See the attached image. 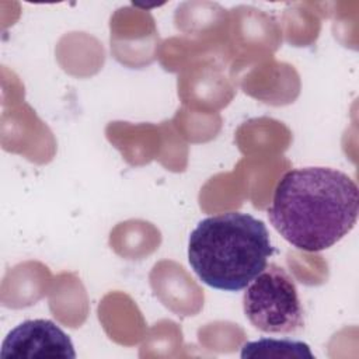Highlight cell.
Wrapping results in <instances>:
<instances>
[{"label":"cell","instance_id":"7a4b0ae2","mask_svg":"<svg viewBox=\"0 0 359 359\" xmlns=\"http://www.w3.org/2000/svg\"><path fill=\"white\" fill-rule=\"evenodd\" d=\"M265 223L250 213L227 212L198 223L188 240V262L208 286L240 292L273 254Z\"/></svg>","mask_w":359,"mask_h":359},{"label":"cell","instance_id":"5b68a950","mask_svg":"<svg viewBox=\"0 0 359 359\" xmlns=\"http://www.w3.org/2000/svg\"><path fill=\"white\" fill-rule=\"evenodd\" d=\"M240 356L243 359L254 358H296V359H314L310 346L306 342L294 339H272L262 338L258 341L245 342L241 346Z\"/></svg>","mask_w":359,"mask_h":359},{"label":"cell","instance_id":"277c9868","mask_svg":"<svg viewBox=\"0 0 359 359\" xmlns=\"http://www.w3.org/2000/svg\"><path fill=\"white\" fill-rule=\"evenodd\" d=\"M1 358H62L74 359L70 337L53 321L27 320L13 328L3 341Z\"/></svg>","mask_w":359,"mask_h":359},{"label":"cell","instance_id":"6da1fadb","mask_svg":"<svg viewBox=\"0 0 359 359\" xmlns=\"http://www.w3.org/2000/svg\"><path fill=\"white\" fill-rule=\"evenodd\" d=\"M359 189L345 172L328 167L294 168L279 180L268 216L275 230L307 252L327 250L355 226Z\"/></svg>","mask_w":359,"mask_h":359},{"label":"cell","instance_id":"3957f363","mask_svg":"<svg viewBox=\"0 0 359 359\" xmlns=\"http://www.w3.org/2000/svg\"><path fill=\"white\" fill-rule=\"evenodd\" d=\"M243 309L248 321L266 334H294L304 325L294 280L275 264L266 265L245 287Z\"/></svg>","mask_w":359,"mask_h":359}]
</instances>
